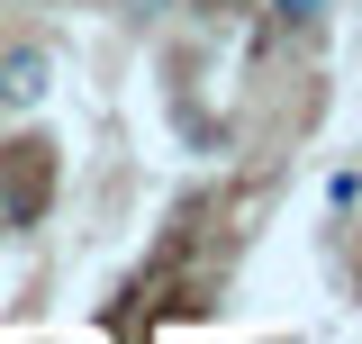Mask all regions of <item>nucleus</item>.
Returning a JSON list of instances; mask_svg holds the SVG:
<instances>
[{
    "instance_id": "1",
    "label": "nucleus",
    "mask_w": 362,
    "mask_h": 344,
    "mask_svg": "<svg viewBox=\"0 0 362 344\" xmlns=\"http://www.w3.org/2000/svg\"><path fill=\"white\" fill-rule=\"evenodd\" d=\"M45 190H54V154L45 145H9L0 154V227H37Z\"/></svg>"
},
{
    "instance_id": "2",
    "label": "nucleus",
    "mask_w": 362,
    "mask_h": 344,
    "mask_svg": "<svg viewBox=\"0 0 362 344\" xmlns=\"http://www.w3.org/2000/svg\"><path fill=\"white\" fill-rule=\"evenodd\" d=\"M45 91H54V55L45 45H9L0 55V109L28 118V109H45Z\"/></svg>"
},
{
    "instance_id": "3",
    "label": "nucleus",
    "mask_w": 362,
    "mask_h": 344,
    "mask_svg": "<svg viewBox=\"0 0 362 344\" xmlns=\"http://www.w3.org/2000/svg\"><path fill=\"white\" fill-rule=\"evenodd\" d=\"M272 9H281L290 28H317V18H326V0H272Z\"/></svg>"
},
{
    "instance_id": "4",
    "label": "nucleus",
    "mask_w": 362,
    "mask_h": 344,
    "mask_svg": "<svg viewBox=\"0 0 362 344\" xmlns=\"http://www.w3.org/2000/svg\"><path fill=\"white\" fill-rule=\"evenodd\" d=\"M163 9H173V0H118V18H136V28H145V18H163Z\"/></svg>"
},
{
    "instance_id": "5",
    "label": "nucleus",
    "mask_w": 362,
    "mask_h": 344,
    "mask_svg": "<svg viewBox=\"0 0 362 344\" xmlns=\"http://www.w3.org/2000/svg\"><path fill=\"white\" fill-rule=\"evenodd\" d=\"M199 9H209V18H218V9H235V0H199Z\"/></svg>"
}]
</instances>
